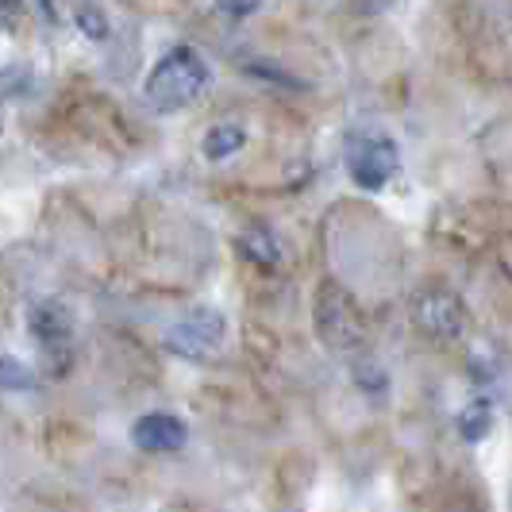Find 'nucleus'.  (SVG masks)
<instances>
[{
    "instance_id": "nucleus-2",
    "label": "nucleus",
    "mask_w": 512,
    "mask_h": 512,
    "mask_svg": "<svg viewBox=\"0 0 512 512\" xmlns=\"http://www.w3.org/2000/svg\"><path fill=\"white\" fill-rule=\"evenodd\" d=\"M312 324L324 347L332 351H359L366 343V316H362L359 301L343 289L339 282H324L316 289V301H312Z\"/></svg>"
},
{
    "instance_id": "nucleus-1",
    "label": "nucleus",
    "mask_w": 512,
    "mask_h": 512,
    "mask_svg": "<svg viewBox=\"0 0 512 512\" xmlns=\"http://www.w3.org/2000/svg\"><path fill=\"white\" fill-rule=\"evenodd\" d=\"M205 89H208L205 58L193 51V47H174L170 54L158 58V66H154L147 85H143V97L151 101L154 112H178V108H189Z\"/></svg>"
},
{
    "instance_id": "nucleus-10",
    "label": "nucleus",
    "mask_w": 512,
    "mask_h": 512,
    "mask_svg": "<svg viewBox=\"0 0 512 512\" xmlns=\"http://www.w3.org/2000/svg\"><path fill=\"white\" fill-rule=\"evenodd\" d=\"M74 24L81 27L85 39H93V43H104V39H108V20H104V12L93 0H81V4H77Z\"/></svg>"
},
{
    "instance_id": "nucleus-8",
    "label": "nucleus",
    "mask_w": 512,
    "mask_h": 512,
    "mask_svg": "<svg viewBox=\"0 0 512 512\" xmlns=\"http://www.w3.org/2000/svg\"><path fill=\"white\" fill-rule=\"evenodd\" d=\"M239 251L251 258L255 266H278L282 262V243H278V235L270 228H247L239 235Z\"/></svg>"
},
{
    "instance_id": "nucleus-13",
    "label": "nucleus",
    "mask_w": 512,
    "mask_h": 512,
    "mask_svg": "<svg viewBox=\"0 0 512 512\" xmlns=\"http://www.w3.org/2000/svg\"><path fill=\"white\" fill-rule=\"evenodd\" d=\"M220 8H224L228 16H235V20H243V16H251V12L262 8V0H220Z\"/></svg>"
},
{
    "instance_id": "nucleus-14",
    "label": "nucleus",
    "mask_w": 512,
    "mask_h": 512,
    "mask_svg": "<svg viewBox=\"0 0 512 512\" xmlns=\"http://www.w3.org/2000/svg\"><path fill=\"white\" fill-rule=\"evenodd\" d=\"M0 8H4V20L12 24L20 16V8H24V0H0Z\"/></svg>"
},
{
    "instance_id": "nucleus-3",
    "label": "nucleus",
    "mask_w": 512,
    "mask_h": 512,
    "mask_svg": "<svg viewBox=\"0 0 512 512\" xmlns=\"http://www.w3.org/2000/svg\"><path fill=\"white\" fill-rule=\"evenodd\" d=\"M409 312H412V324H416L420 332L432 335V339H443V343L462 339L466 324H470L462 297L451 293V289H420V293L412 297Z\"/></svg>"
},
{
    "instance_id": "nucleus-6",
    "label": "nucleus",
    "mask_w": 512,
    "mask_h": 512,
    "mask_svg": "<svg viewBox=\"0 0 512 512\" xmlns=\"http://www.w3.org/2000/svg\"><path fill=\"white\" fill-rule=\"evenodd\" d=\"M131 439H135V447H139V451H151V455H170V451L185 447L189 428L181 424L178 416H170V412H147V416H139V420H135Z\"/></svg>"
},
{
    "instance_id": "nucleus-4",
    "label": "nucleus",
    "mask_w": 512,
    "mask_h": 512,
    "mask_svg": "<svg viewBox=\"0 0 512 512\" xmlns=\"http://www.w3.org/2000/svg\"><path fill=\"white\" fill-rule=\"evenodd\" d=\"M347 170L359 189L378 193L385 189V181L397 174V147L385 135H355L347 143Z\"/></svg>"
},
{
    "instance_id": "nucleus-5",
    "label": "nucleus",
    "mask_w": 512,
    "mask_h": 512,
    "mask_svg": "<svg viewBox=\"0 0 512 512\" xmlns=\"http://www.w3.org/2000/svg\"><path fill=\"white\" fill-rule=\"evenodd\" d=\"M224 343V316L216 308H193L166 332V347L181 359H208Z\"/></svg>"
},
{
    "instance_id": "nucleus-7",
    "label": "nucleus",
    "mask_w": 512,
    "mask_h": 512,
    "mask_svg": "<svg viewBox=\"0 0 512 512\" xmlns=\"http://www.w3.org/2000/svg\"><path fill=\"white\" fill-rule=\"evenodd\" d=\"M31 332L47 347H66L70 335H74V316H70V308L62 305V301H43L31 312Z\"/></svg>"
},
{
    "instance_id": "nucleus-11",
    "label": "nucleus",
    "mask_w": 512,
    "mask_h": 512,
    "mask_svg": "<svg viewBox=\"0 0 512 512\" xmlns=\"http://www.w3.org/2000/svg\"><path fill=\"white\" fill-rule=\"evenodd\" d=\"M459 432H462V439H470V443L486 439V432H489V401H474V405H466V409H462Z\"/></svg>"
},
{
    "instance_id": "nucleus-12",
    "label": "nucleus",
    "mask_w": 512,
    "mask_h": 512,
    "mask_svg": "<svg viewBox=\"0 0 512 512\" xmlns=\"http://www.w3.org/2000/svg\"><path fill=\"white\" fill-rule=\"evenodd\" d=\"M0 385L4 389H31L35 378H31V370L24 362H16L12 355H0Z\"/></svg>"
},
{
    "instance_id": "nucleus-9",
    "label": "nucleus",
    "mask_w": 512,
    "mask_h": 512,
    "mask_svg": "<svg viewBox=\"0 0 512 512\" xmlns=\"http://www.w3.org/2000/svg\"><path fill=\"white\" fill-rule=\"evenodd\" d=\"M243 143H247V131L239 128V124H220V128H212V131L205 135L201 151H205V158H212V162H220V158H228V154L239 151Z\"/></svg>"
}]
</instances>
